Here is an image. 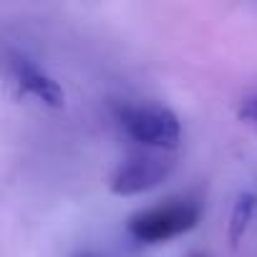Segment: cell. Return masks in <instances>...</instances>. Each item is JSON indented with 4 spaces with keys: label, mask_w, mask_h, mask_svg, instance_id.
Listing matches in <instances>:
<instances>
[{
    "label": "cell",
    "mask_w": 257,
    "mask_h": 257,
    "mask_svg": "<svg viewBox=\"0 0 257 257\" xmlns=\"http://www.w3.org/2000/svg\"><path fill=\"white\" fill-rule=\"evenodd\" d=\"M202 219V204L192 197L164 199L149 209L134 212L126 222V232L142 244H162L194 229Z\"/></svg>",
    "instance_id": "cell-1"
},
{
    "label": "cell",
    "mask_w": 257,
    "mask_h": 257,
    "mask_svg": "<svg viewBox=\"0 0 257 257\" xmlns=\"http://www.w3.org/2000/svg\"><path fill=\"white\" fill-rule=\"evenodd\" d=\"M116 118L123 134L142 149L174 152L182 142L179 116L162 103H128L118 108Z\"/></svg>",
    "instance_id": "cell-2"
},
{
    "label": "cell",
    "mask_w": 257,
    "mask_h": 257,
    "mask_svg": "<svg viewBox=\"0 0 257 257\" xmlns=\"http://www.w3.org/2000/svg\"><path fill=\"white\" fill-rule=\"evenodd\" d=\"M177 169V159L172 152L142 149L128 154L108 177V189L116 197H134L157 189L164 184Z\"/></svg>",
    "instance_id": "cell-3"
},
{
    "label": "cell",
    "mask_w": 257,
    "mask_h": 257,
    "mask_svg": "<svg viewBox=\"0 0 257 257\" xmlns=\"http://www.w3.org/2000/svg\"><path fill=\"white\" fill-rule=\"evenodd\" d=\"M6 63H8V76L11 81L31 98L41 101L43 106L51 108H63L66 103V93L61 88V83L48 76L43 68H38L28 56L18 53V51H8L6 53Z\"/></svg>",
    "instance_id": "cell-4"
},
{
    "label": "cell",
    "mask_w": 257,
    "mask_h": 257,
    "mask_svg": "<svg viewBox=\"0 0 257 257\" xmlns=\"http://www.w3.org/2000/svg\"><path fill=\"white\" fill-rule=\"evenodd\" d=\"M254 209H257V194L239 192L234 199L232 214H229V242L232 244H239V239L244 237V232L254 217Z\"/></svg>",
    "instance_id": "cell-5"
},
{
    "label": "cell",
    "mask_w": 257,
    "mask_h": 257,
    "mask_svg": "<svg viewBox=\"0 0 257 257\" xmlns=\"http://www.w3.org/2000/svg\"><path fill=\"white\" fill-rule=\"evenodd\" d=\"M237 116H239L244 123H249V126L254 128V132H257V91H254V93H249V96L239 103Z\"/></svg>",
    "instance_id": "cell-6"
},
{
    "label": "cell",
    "mask_w": 257,
    "mask_h": 257,
    "mask_svg": "<svg viewBox=\"0 0 257 257\" xmlns=\"http://www.w3.org/2000/svg\"><path fill=\"white\" fill-rule=\"evenodd\" d=\"M76 257H96L93 252H81V254H76Z\"/></svg>",
    "instance_id": "cell-7"
},
{
    "label": "cell",
    "mask_w": 257,
    "mask_h": 257,
    "mask_svg": "<svg viewBox=\"0 0 257 257\" xmlns=\"http://www.w3.org/2000/svg\"><path fill=\"white\" fill-rule=\"evenodd\" d=\"M189 257H207V254H189Z\"/></svg>",
    "instance_id": "cell-8"
}]
</instances>
